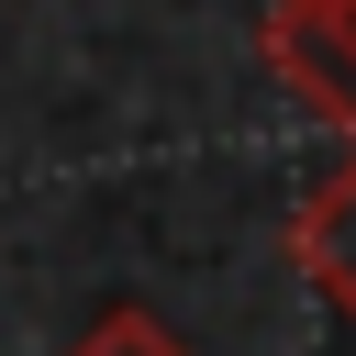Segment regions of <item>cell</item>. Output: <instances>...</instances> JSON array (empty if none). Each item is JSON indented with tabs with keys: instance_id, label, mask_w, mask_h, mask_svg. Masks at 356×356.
<instances>
[{
	"instance_id": "3957f363",
	"label": "cell",
	"mask_w": 356,
	"mask_h": 356,
	"mask_svg": "<svg viewBox=\"0 0 356 356\" xmlns=\"http://www.w3.org/2000/svg\"><path fill=\"white\" fill-rule=\"evenodd\" d=\"M67 356H200V345H189V334H167L145 300H122V312H100V323H89Z\"/></svg>"
},
{
	"instance_id": "7a4b0ae2",
	"label": "cell",
	"mask_w": 356,
	"mask_h": 356,
	"mask_svg": "<svg viewBox=\"0 0 356 356\" xmlns=\"http://www.w3.org/2000/svg\"><path fill=\"white\" fill-rule=\"evenodd\" d=\"M289 267L312 278V300H334V312L356 323V156L289 211Z\"/></svg>"
},
{
	"instance_id": "6da1fadb",
	"label": "cell",
	"mask_w": 356,
	"mask_h": 356,
	"mask_svg": "<svg viewBox=\"0 0 356 356\" xmlns=\"http://www.w3.org/2000/svg\"><path fill=\"white\" fill-rule=\"evenodd\" d=\"M256 44H267L278 89L356 145V0H278Z\"/></svg>"
}]
</instances>
